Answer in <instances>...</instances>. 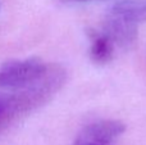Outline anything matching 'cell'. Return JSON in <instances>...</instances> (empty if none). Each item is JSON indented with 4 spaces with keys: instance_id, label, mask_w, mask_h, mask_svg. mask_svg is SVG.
<instances>
[{
    "instance_id": "cell-1",
    "label": "cell",
    "mask_w": 146,
    "mask_h": 145,
    "mask_svg": "<svg viewBox=\"0 0 146 145\" xmlns=\"http://www.w3.org/2000/svg\"><path fill=\"white\" fill-rule=\"evenodd\" d=\"M67 71L37 58L14 61L0 68V131L49 103L64 86Z\"/></svg>"
},
{
    "instance_id": "cell-2",
    "label": "cell",
    "mask_w": 146,
    "mask_h": 145,
    "mask_svg": "<svg viewBox=\"0 0 146 145\" xmlns=\"http://www.w3.org/2000/svg\"><path fill=\"white\" fill-rule=\"evenodd\" d=\"M144 21H146V0H121L109 8L99 31L114 48L128 49L133 45Z\"/></svg>"
},
{
    "instance_id": "cell-3",
    "label": "cell",
    "mask_w": 146,
    "mask_h": 145,
    "mask_svg": "<svg viewBox=\"0 0 146 145\" xmlns=\"http://www.w3.org/2000/svg\"><path fill=\"white\" fill-rule=\"evenodd\" d=\"M126 127L121 121L100 120L85 126L73 145H117Z\"/></svg>"
},
{
    "instance_id": "cell-4",
    "label": "cell",
    "mask_w": 146,
    "mask_h": 145,
    "mask_svg": "<svg viewBox=\"0 0 146 145\" xmlns=\"http://www.w3.org/2000/svg\"><path fill=\"white\" fill-rule=\"evenodd\" d=\"M90 55L95 63L105 64L113 59L115 48L114 45L98 30H91L90 33Z\"/></svg>"
}]
</instances>
